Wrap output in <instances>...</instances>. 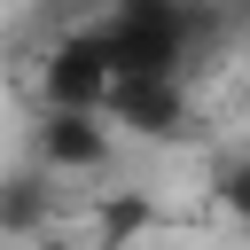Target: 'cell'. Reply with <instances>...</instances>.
<instances>
[{"mask_svg": "<svg viewBox=\"0 0 250 250\" xmlns=\"http://www.w3.org/2000/svg\"><path fill=\"white\" fill-rule=\"evenodd\" d=\"M141 227H148V203L141 195H109L102 203V227H94V250H125Z\"/></svg>", "mask_w": 250, "mask_h": 250, "instance_id": "5b68a950", "label": "cell"}, {"mask_svg": "<svg viewBox=\"0 0 250 250\" xmlns=\"http://www.w3.org/2000/svg\"><path fill=\"white\" fill-rule=\"evenodd\" d=\"M219 16H227V39H250V0H219Z\"/></svg>", "mask_w": 250, "mask_h": 250, "instance_id": "52a82bcc", "label": "cell"}, {"mask_svg": "<svg viewBox=\"0 0 250 250\" xmlns=\"http://www.w3.org/2000/svg\"><path fill=\"white\" fill-rule=\"evenodd\" d=\"M109 156H117V133L102 109H39L31 164H47L55 180H94V172H109Z\"/></svg>", "mask_w": 250, "mask_h": 250, "instance_id": "3957f363", "label": "cell"}, {"mask_svg": "<svg viewBox=\"0 0 250 250\" xmlns=\"http://www.w3.org/2000/svg\"><path fill=\"white\" fill-rule=\"evenodd\" d=\"M219 203H227V211H234V219H242V227H250V156H242V164H227V172H219Z\"/></svg>", "mask_w": 250, "mask_h": 250, "instance_id": "8992f818", "label": "cell"}, {"mask_svg": "<svg viewBox=\"0 0 250 250\" xmlns=\"http://www.w3.org/2000/svg\"><path fill=\"white\" fill-rule=\"evenodd\" d=\"M109 47H102V23H70L47 55H39V102L47 109H102L109 94Z\"/></svg>", "mask_w": 250, "mask_h": 250, "instance_id": "7a4b0ae2", "label": "cell"}, {"mask_svg": "<svg viewBox=\"0 0 250 250\" xmlns=\"http://www.w3.org/2000/svg\"><path fill=\"white\" fill-rule=\"evenodd\" d=\"M55 227V172L47 164H16L0 172V234L8 242H31Z\"/></svg>", "mask_w": 250, "mask_h": 250, "instance_id": "277c9868", "label": "cell"}, {"mask_svg": "<svg viewBox=\"0 0 250 250\" xmlns=\"http://www.w3.org/2000/svg\"><path fill=\"white\" fill-rule=\"evenodd\" d=\"M102 117H109V133H125V141H188V133H195L188 70H117L109 94H102Z\"/></svg>", "mask_w": 250, "mask_h": 250, "instance_id": "6da1fadb", "label": "cell"}]
</instances>
